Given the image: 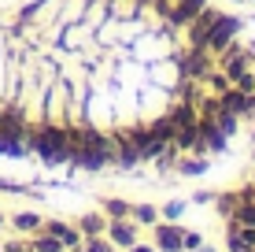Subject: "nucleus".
I'll use <instances>...</instances> for the list:
<instances>
[{
    "label": "nucleus",
    "instance_id": "1",
    "mask_svg": "<svg viewBox=\"0 0 255 252\" xmlns=\"http://www.w3.org/2000/svg\"><path fill=\"white\" fill-rule=\"evenodd\" d=\"M26 145H30V149L37 152L48 167H56V163H67V160H70V134H67V126H52V123L30 126Z\"/></svg>",
    "mask_w": 255,
    "mask_h": 252
},
{
    "label": "nucleus",
    "instance_id": "2",
    "mask_svg": "<svg viewBox=\"0 0 255 252\" xmlns=\"http://www.w3.org/2000/svg\"><path fill=\"white\" fill-rule=\"evenodd\" d=\"M222 15H226V11H222V7H215V4H204V7H200V15H196V19H192V22L185 26L192 45H200V48H204L207 33H211V30L218 26V19H222Z\"/></svg>",
    "mask_w": 255,
    "mask_h": 252
},
{
    "label": "nucleus",
    "instance_id": "3",
    "mask_svg": "<svg viewBox=\"0 0 255 252\" xmlns=\"http://www.w3.org/2000/svg\"><path fill=\"white\" fill-rule=\"evenodd\" d=\"M207 0H174L170 4V11L163 15L166 19V30H185V26L200 15V7H204Z\"/></svg>",
    "mask_w": 255,
    "mask_h": 252
},
{
    "label": "nucleus",
    "instance_id": "4",
    "mask_svg": "<svg viewBox=\"0 0 255 252\" xmlns=\"http://www.w3.org/2000/svg\"><path fill=\"white\" fill-rule=\"evenodd\" d=\"M237 33H241V19H233V15H222V19H218V26L207 33L204 48H207V52H222L230 41H237Z\"/></svg>",
    "mask_w": 255,
    "mask_h": 252
},
{
    "label": "nucleus",
    "instance_id": "5",
    "mask_svg": "<svg viewBox=\"0 0 255 252\" xmlns=\"http://www.w3.org/2000/svg\"><path fill=\"white\" fill-rule=\"evenodd\" d=\"M211 67H215V59H211V52L200 48V45H192L185 56H181V74L185 78H204Z\"/></svg>",
    "mask_w": 255,
    "mask_h": 252
},
{
    "label": "nucleus",
    "instance_id": "6",
    "mask_svg": "<svg viewBox=\"0 0 255 252\" xmlns=\"http://www.w3.org/2000/svg\"><path fill=\"white\" fill-rule=\"evenodd\" d=\"M226 249L230 252H255V227L226 223Z\"/></svg>",
    "mask_w": 255,
    "mask_h": 252
},
{
    "label": "nucleus",
    "instance_id": "7",
    "mask_svg": "<svg viewBox=\"0 0 255 252\" xmlns=\"http://www.w3.org/2000/svg\"><path fill=\"white\" fill-rule=\"evenodd\" d=\"M108 234L115 245H122V249H129V245H137V230H133V219H108Z\"/></svg>",
    "mask_w": 255,
    "mask_h": 252
},
{
    "label": "nucleus",
    "instance_id": "8",
    "mask_svg": "<svg viewBox=\"0 0 255 252\" xmlns=\"http://www.w3.org/2000/svg\"><path fill=\"white\" fill-rule=\"evenodd\" d=\"M41 230H45V234H52V238H59L67 249H78V245H82V230L67 227V223H59V219H48Z\"/></svg>",
    "mask_w": 255,
    "mask_h": 252
},
{
    "label": "nucleus",
    "instance_id": "9",
    "mask_svg": "<svg viewBox=\"0 0 255 252\" xmlns=\"http://www.w3.org/2000/svg\"><path fill=\"white\" fill-rule=\"evenodd\" d=\"M155 245H159V252H185L181 230H174V227H155Z\"/></svg>",
    "mask_w": 255,
    "mask_h": 252
},
{
    "label": "nucleus",
    "instance_id": "10",
    "mask_svg": "<svg viewBox=\"0 0 255 252\" xmlns=\"http://www.w3.org/2000/svg\"><path fill=\"white\" fill-rule=\"evenodd\" d=\"M115 163H119V167H126V171L140 163V152H137V145H129L126 137H119V134H115Z\"/></svg>",
    "mask_w": 255,
    "mask_h": 252
},
{
    "label": "nucleus",
    "instance_id": "11",
    "mask_svg": "<svg viewBox=\"0 0 255 252\" xmlns=\"http://www.w3.org/2000/svg\"><path fill=\"white\" fill-rule=\"evenodd\" d=\"M200 141V119L196 123H185V126H174V145L181 152H192V145Z\"/></svg>",
    "mask_w": 255,
    "mask_h": 252
},
{
    "label": "nucleus",
    "instance_id": "12",
    "mask_svg": "<svg viewBox=\"0 0 255 252\" xmlns=\"http://www.w3.org/2000/svg\"><path fill=\"white\" fill-rule=\"evenodd\" d=\"M78 230H82V238H100V234L108 230V215H96V212L82 215V219H78Z\"/></svg>",
    "mask_w": 255,
    "mask_h": 252
},
{
    "label": "nucleus",
    "instance_id": "13",
    "mask_svg": "<svg viewBox=\"0 0 255 252\" xmlns=\"http://www.w3.org/2000/svg\"><path fill=\"white\" fill-rule=\"evenodd\" d=\"M11 227L19 230V234H37L41 227H45V219H41L37 212H15L11 215Z\"/></svg>",
    "mask_w": 255,
    "mask_h": 252
},
{
    "label": "nucleus",
    "instance_id": "14",
    "mask_svg": "<svg viewBox=\"0 0 255 252\" xmlns=\"http://www.w3.org/2000/svg\"><path fill=\"white\" fill-rule=\"evenodd\" d=\"M30 249H33V252H63L67 245H63L59 238H52V234L37 230V234H33V241H30Z\"/></svg>",
    "mask_w": 255,
    "mask_h": 252
},
{
    "label": "nucleus",
    "instance_id": "15",
    "mask_svg": "<svg viewBox=\"0 0 255 252\" xmlns=\"http://www.w3.org/2000/svg\"><path fill=\"white\" fill-rule=\"evenodd\" d=\"M211 123H215L218 130H222V134H226V137H233V134H237V123H241V119H237V115H233V111H226V108H218V111H215V115H211Z\"/></svg>",
    "mask_w": 255,
    "mask_h": 252
},
{
    "label": "nucleus",
    "instance_id": "16",
    "mask_svg": "<svg viewBox=\"0 0 255 252\" xmlns=\"http://www.w3.org/2000/svg\"><path fill=\"white\" fill-rule=\"evenodd\" d=\"M129 219H133V223H148V227H152V223L159 219V208H152V204H129Z\"/></svg>",
    "mask_w": 255,
    "mask_h": 252
},
{
    "label": "nucleus",
    "instance_id": "17",
    "mask_svg": "<svg viewBox=\"0 0 255 252\" xmlns=\"http://www.w3.org/2000/svg\"><path fill=\"white\" fill-rule=\"evenodd\" d=\"M104 215H108V219H129V204L126 201H104Z\"/></svg>",
    "mask_w": 255,
    "mask_h": 252
},
{
    "label": "nucleus",
    "instance_id": "18",
    "mask_svg": "<svg viewBox=\"0 0 255 252\" xmlns=\"http://www.w3.org/2000/svg\"><path fill=\"white\" fill-rule=\"evenodd\" d=\"M148 130H152V137H159V141H174V123H170L166 115L159 119V123H152Z\"/></svg>",
    "mask_w": 255,
    "mask_h": 252
},
{
    "label": "nucleus",
    "instance_id": "19",
    "mask_svg": "<svg viewBox=\"0 0 255 252\" xmlns=\"http://www.w3.org/2000/svg\"><path fill=\"white\" fill-rule=\"evenodd\" d=\"M74 252H111V245L104 241V234H100V238H82V245H78Z\"/></svg>",
    "mask_w": 255,
    "mask_h": 252
},
{
    "label": "nucleus",
    "instance_id": "20",
    "mask_svg": "<svg viewBox=\"0 0 255 252\" xmlns=\"http://www.w3.org/2000/svg\"><path fill=\"white\" fill-rule=\"evenodd\" d=\"M174 167H178V175H185V178H192V175H204L207 160H185V163H174Z\"/></svg>",
    "mask_w": 255,
    "mask_h": 252
},
{
    "label": "nucleus",
    "instance_id": "21",
    "mask_svg": "<svg viewBox=\"0 0 255 252\" xmlns=\"http://www.w3.org/2000/svg\"><path fill=\"white\" fill-rule=\"evenodd\" d=\"M0 193H30V197H41L37 189H26V186H19V182H7V178H0Z\"/></svg>",
    "mask_w": 255,
    "mask_h": 252
},
{
    "label": "nucleus",
    "instance_id": "22",
    "mask_svg": "<svg viewBox=\"0 0 255 252\" xmlns=\"http://www.w3.org/2000/svg\"><path fill=\"white\" fill-rule=\"evenodd\" d=\"M215 204H218V212H222V219L237 208V193H222V197H215Z\"/></svg>",
    "mask_w": 255,
    "mask_h": 252
},
{
    "label": "nucleus",
    "instance_id": "23",
    "mask_svg": "<svg viewBox=\"0 0 255 252\" xmlns=\"http://www.w3.org/2000/svg\"><path fill=\"white\" fill-rule=\"evenodd\" d=\"M181 212H185V204H181V201H170L166 208H159V215H163V219H178Z\"/></svg>",
    "mask_w": 255,
    "mask_h": 252
},
{
    "label": "nucleus",
    "instance_id": "24",
    "mask_svg": "<svg viewBox=\"0 0 255 252\" xmlns=\"http://www.w3.org/2000/svg\"><path fill=\"white\" fill-rule=\"evenodd\" d=\"M0 249H4V252H33V249H30V241H4Z\"/></svg>",
    "mask_w": 255,
    "mask_h": 252
},
{
    "label": "nucleus",
    "instance_id": "25",
    "mask_svg": "<svg viewBox=\"0 0 255 252\" xmlns=\"http://www.w3.org/2000/svg\"><path fill=\"white\" fill-rule=\"evenodd\" d=\"M181 241H185V249H200V234H181Z\"/></svg>",
    "mask_w": 255,
    "mask_h": 252
},
{
    "label": "nucleus",
    "instance_id": "26",
    "mask_svg": "<svg viewBox=\"0 0 255 252\" xmlns=\"http://www.w3.org/2000/svg\"><path fill=\"white\" fill-rule=\"evenodd\" d=\"M129 252H155V249H148V245H140V241H137V245H129Z\"/></svg>",
    "mask_w": 255,
    "mask_h": 252
},
{
    "label": "nucleus",
    "instance_id": "27",
    "mask_svg": "<svg viewBox=\"0 0 255 252\" xmlns=\"http://www.w3.org/2000/svg\"><path fill=\"white\" fill-rule=\"evenodd\" d=\"M192 252H215V249H204V245H200V249H192Z\"/></svg>",
    "mask_w": 255,
    "mask_h": 252
},
{
    "label": "nucleus",
    "instance_id": "28",
    "mask_svg": "<svg viewBox=\"0 0 255 252\" xmlns=\"http://www.w3.org/2000/svg\"><path fill=\"white\" fill-rule=\"evenodd\" d=\"M137 4H152V0H137Z\"/></svg>",
    "mask_w": 255,
    "mask_h": 252
},
{
    "label": "nucleus",
    "instance_id": "29",
    "mask_svg": "<svg viewBox=\"0 0 255 252\" xmlns=\"http://www.w3.org/2000/svg\"><path fill=\"white\" fill-rule=\"evenodd\" d=\"M0 227H4V215H0Z\"/></svg>",
    "mask_w": 255,
    "mask_h": 252
}]
</instances>
